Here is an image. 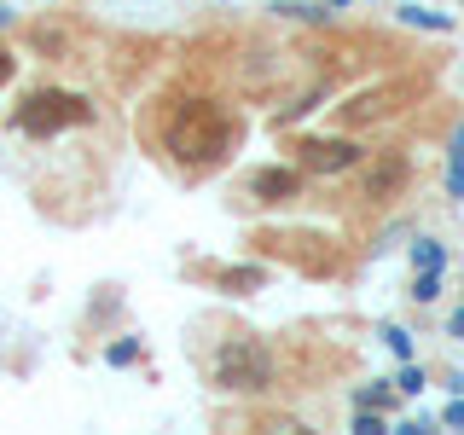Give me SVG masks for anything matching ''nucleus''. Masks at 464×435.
<instances>
[{"label":"nucleus","mask_w":464,"mask_h":435,"mask_svg":"<svg viewBox=\"0 0 464 435\" xmlns=\"http://www.w3.org/2000/svg\"><path fill=\"white\" fill-rule=\"evenodd\" d=\"M238 145V122L209 105V99H192V105L174 111L169 122V151L180 157V163H221V157Z\"/></svg>","instance_id":"f257e3e1"},{"label":"nucleus","mask_w":464,"mask_h":435,"mask_svg":"<svg viewBox=\"0 0 464 435\" xmlns=\"http://www.w3.org/2000/svg\"><path fill=\"white\" fill-rule=\"evenodd\" d=\"M209 372H215L221 389H232V395H261V389L273 383V354L256 337H227L221 348H215Z\"/></svg>","instance_id":"f03ea898"},{"label":"nucleus","mask_w":464,"mask_h":435,"mask_svg":"<svg viewBox=\"0 0 464 435\" xmlns=\"http://www.w3.org/2000/svg\"><path fill=\"white\" fill-rule=\"evenodd\" d=\"M76 122H93V105H87L82 93H29L24 111H18V128L24 134H58V128H76Z\"/></svg>","instance_id":"7ed1b4c3"},{"label":"nucleus","mask_w":464,"mask_h":435,"mask_svg":"<svg viewBox=\"0 0 464 435\" xmlns=\"http://www.w3.org/2000/svg\"><path fill=\"white\" fill-rule=\"evenodd\" d=\"M267 244H273L279 256H290L302 273H314V279H325V273L343 267V250L325 238V232H273Z\"/></svg>","instance_id":"20e7f679"},{"label":"nucleus","mask_w":464,"mask_h":435,"mask_svg":"<svg viewBox=\"0 0 464 435\" xmlns=\"http://www.w3.org/2000/svg\"><path fill=\"white\" fill-rule=\"evenodd\" d=\"M296 157H302V169L308 174H343V169H360V145L354 140H302L296 145Z\"/></svg>","instance_id":"39448f33"},{"label":"nucleus","mask_w":464,"mask_h":435,"mask_svg":"<svg viewBox=\"0 0 464 435\" xmlns=\"http://www.w3.org/2000/svg\"><path fill=\"white\" fill-rule=\"evenodd\" d=\"M406 174H412V169H406V157H401V151L377 157V163L366 169V180H360V198H366V203H389V198H395L401 186H406Z\"/></svg>","instance_id":"423d86ee"},{"label":"nucleus","mask_w":464,"mask_h":435,"mask_svg":"<svg viewBox=\"0 0 464 435\" xmlns=\"http://www.w3.org/2000/svg\"><path fill=\"white\" fill-rule=\"evenodd\" d=\"M250 192H256L261 203H285V198L302 192V174H296V169H261L256 180H250Z\"/></svg>","instance_id":"0eeeda50"},{"label":"nucleus","mask_w":464,"mask_h":435,"mask_svg":"<svg viewBox=\"0 0 464 435\" xmlns=\"http://www.w3.org/2000/svg\"><path fill=\"white\" fill-rule=\"evenodd\" d=\"M383 111H389V87H372V93H360V99H348V105H343V122L360 128V122H377Z\"/></svg>","instance_id":"6e6552de"},{"label":"nucleus","mask_w":464,"mask_h":435,"mask_svg":"<svg viewBox=\"0 0 464 435\" xmlns=\"http://www.w3.org/2000/svg\"><path fill=\"white\" fill-rule=\"evenodd\" d=\"M221 285H227V290H256V285H261V267H227Z\"/></svg>","instance_id":"1a4fd4ad"},{"label":"nucleus","mask_w":464,"mask_h":435,"mask_svg":"<svg viewBox=\"0 0 464 435\" xmlns=\"http://www.w3.org/2000/svg\"><path fill=\"white\" fill-rule=\"evenodd\" d=\"M6 76H12V58H6V53H0V82H6Z\"/></svg>","instance_id":"9d476101"}]
</instances>
